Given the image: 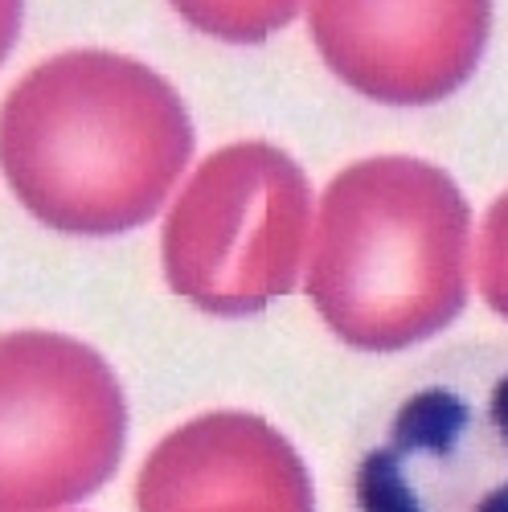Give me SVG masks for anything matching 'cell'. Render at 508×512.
<instances>
[{
  "label": "cell",
  "instance_id": "cell-1",
  "mask_svg": "<svg viewBox=\"0 0 508 512\" xmlns=\"http://www.w3.org/2000/svg\"><path fill=\"white\" fill-rule=\"evenodd\" d=\"M193 156L185 99L115 50L37 62L0 103V173L41 226L111 238L156 218Z\"/></svg>",
  "mask_w": 508,
  "mask_h": 512
},
{
  "label": "cell",
  "instance_id": "cell-2",
  "mask_svg": "<svg viewBox=\"0 0 508 512\" xmlns=\"http://www.w3.org/2000/svg\"><path fill=\"white\" fill-rule=\"evenodd\" d=\"M304 287L328 332L357 353H406L439 336L468 308V197L418 156L341 168L320 197Z\"/></svg>",
  "mask_w": 508,
  "mask_h": 512
},
{
  "label": "cell",
  "instance_id": "cell-3",
  "mask_svg": "<svg viewBox=\"0 0 508 512\" xmlns=\"http://www.w3.org/2000/svg\"><path fill=\"white\" fill-rule=\"evenodd\" d=\"M353 512H508V340L410 377L357 459Z\"/></svg>",
  "mask_w": 508,
  "mask_h": 512
},
{
  "label": "cell",
  "instance_id": "cell-4",
  "mask_svg": "<svg viewBox=\"0 0 508 512\" xmlns=\"http://www.w3.org/2000/svg\"><path fill=\"white\" fill-rule=\"evenodd\" d=\"M312 234L304 168L267 140L209 152L160 230L173 295L209 316H259L300 283Z\"/></svg>",
  "mask_w": 508,
  "mask_h": 512
},
{
  "label": "cell",
  "instance_id": "cell-5",
  "mask_svg": "<svg viewBox=\"0 0 508 512\" xmlns=\"http://www.w3.org/2000/svg\"><path fill=\"white\" fill-rule=\"evenodd\" d=\"M127 402L99 349L66 332L0 336V512H58L123 459Z\"/></svg>",
  "mask_w": 508,
  "mask_h": 512
},
{
  "label": "cell",
  "instance_id": "cell-6",
  "mask_svg": "<svg viewBox=\"0 0 508 512\" xmlns=\"http://www.w3.org/2000/svg\"><path fill=\"white\" fill-rule=\"evenodd\" d=\"M308 33L349 91L386 107H431L480 70L492 0H308Z\"/></svg>",
  "mask_w": 508,
  "mask_h": 512
},
{
  "label": "cell",
  "instance_id": "cell-7",
  "mask_svg": "<svg viewBox=\"0 0 508 512\" xmlns=\"http://www.w3.org/2000/svg\"><path fill=\"white\" fill-rule=\"evenodd\" d=\"M140 512H316L312 476L259 414L209 410L168 431L136 476Z\"/></svg>",
  "mask_w": 508,
  "mask_h": 512
},
{
  "label": "cell",
  "instance_id": "cell-8",
  "mask_svg": "<svg viewBox=\"0 0 508 512\" xmlns=\"http://www.w3.org/2000/svg\"><path fill=\"white\" fill-rule=\"evenodd\" d=\"M168 5L205 37L230 46H259L295 21L304 0H168Z\"/></svg>",
  "mask_w": 508,
  "mask_h": 512
},
{
  "label": "cell",
  "instance_id": "cell-9",
  "mask_svg": "<svg viewBox=\"0 0 508 512\" xmlns=\"http://www.w3.org/2000/svg\"><path fill=\"white\" fill-rule=\"evenodd\" d=\"M480 295L508 320V193H500L480 226Z\"/></svg>",
  "mask_w": 508,
  "mask_h": 512
},
{
  "label": "cell",
  "instance_id": "cell-10",
  "mask_svg": "<svg viewBox=\"0 0 508 512\" xmlns=\"http://www.w3.org/2000/svg\"><path fill=\"white\" fill-rule=\"evenodd\" d=\"M21 17H25V0H0V62H5L17 46Z\"/></svg>",
  "mask_w": 508,
  "mask_h": 512
}]
</instances>
